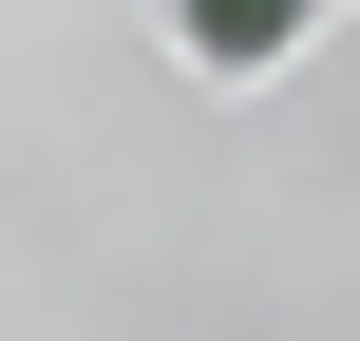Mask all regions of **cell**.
<instances>
[{"instance_id": "cell-1", "label": "cell", "mask_w": 360, "mask_h": 341, "mask_svg": "<svg viewBox=\"0 0 360 341\" xmlns=\"http://www.w3.org/2000/svg\"><path fill=\"white\" fill-rule=\"evenodd\" d=\"M171 38H190L209 76H266V57L304 38V0H171Z\"/></svg>"}]
</instances>
